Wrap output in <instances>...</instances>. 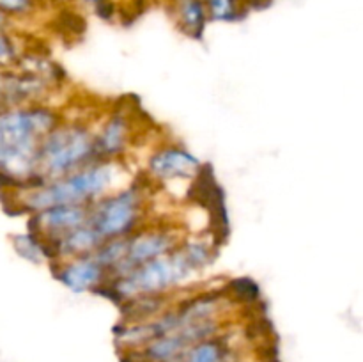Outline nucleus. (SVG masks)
<instances>
[{"label": "nucleus", "mask_w": 363, "mask_h": 362, "mask_svg": "<svg viewBox=\"0 0 363 362\" xmlns=\"http://www.w3.org/2000/svg\"><path fill=\"white\" fill-rule=\"evenodd\" d=\"M172 362H234V351L225 337L213 336L190 344Z\"/></svg>", "instance_id": "9b49d317"}, {"label": "nucleus", "mask_w": 363, "mask_h": 362, "mask_svg": "<svg viewBox=\"0 0 363 362\" xmlns=\"http://www.w3.org/2000/svg\"><path fill=\"white\" fill-rule=\"evenodd\" d=\"M60 124L55 110L20 105L0 110V176L32 188L38 183L35 162L41 138Z\"/></svg>", "instance_id": "f257e3e1"}, {"label": "nucleus", "mask_w": 363, "mask_h": 362, "mask_svg": "<svg viewBox=\"0 0 363 362\" xmlns=\"http://www.w3.org/2000/svg\"><path fill=\"white\" fill-rule=\"evenodd\" d=\"M179 245V238L174 229L169 227H149V229H137L126 238V252L117 268L113 270L110 283L119 277L126 275L137 266L167 254ZM108 283V284H110Z\"/></svg>", "instance_id": "423d86ee"}, {"label": "nucleus", "mask_w": 363, "mask_h": 362, "mask_svg": "<svg viewBox=\"0 0 363 362\" xmlns=\"http://www.w3.org/2000/svg\"><path fill=\"white\" fill-rule=\"evenodd\" d=\"M213 261V251L206 241H184L167 254L137 266L126 275L106 284L123 302L142 297H160L179 286Z\"/></svg>", "instance_id": "f03ea898"}, {"label": "nucleus", "mask_w": 363, "mask_h": 362, "mask_svg": "<svg viewBox=\"0 0 363 362\" xmlns=\"http://www.w3.org/2000/svg\"><path fill=\"white\" fill-rule=\"evenodd\" d=\"M18 59V50L13 38L6 32V28L0 31V70L7 67Z\"/></svg>", "instance_id": "dca6fc26"}, {"label": "nucleus", "mask_w": 363, "mask_h": 362, "mask_svg": "<svg viewBox=\"0 0 363 362\" xmlns=\"http://www.w3.org/2000/svg\"><path fill=\"white\" fill-rule=\"evenodd\" d=\"M55 277L73 293L98 291L108 284V272L94 259V256L66 259L55 272Z\"/></svg>", "instance_id": "6e6552de"}, {"label": "nucleus", "mask_w": 363, "mask_h": 362, "mask_svg": "<svg viewBox=\"0 0 363 362\" xmlns=\"http://www.w3.org/2000/svg\"><path fill=\"white\" fill-rule=\"evenodd\" d=\"M130 142V121L123 114H113L106 119L98 135H94V146L98 160H116L126 149Z\"/></svg>", "instance_id": "9d476101"}, {"label": "nucleus", "mask_w": 363, "mask_h": 362, "mask_svg": "<svg viewBox=\"0 0 363 362\" xmlns=\"http://www.w3.org/2000/svg\"><path fill=\"white\" fill-rule=\"evenodd\" d=\"M116 160H98L57 180L27 188L21 208L35 213L59 204H91L103 197L117 180Z\"/></svg>", "instance_id": "7ed1b4c3"}, {"label": "nucleus", "mask_w": 363, "mask_h": 362, "mask_svg": "<svg viewBox=\"0 0 363 362\" xmlns=\"http://www.w3.org/2000/svg\"><path fill=\"white\" fill-rule=\"evenodd\" d=\"M6 25H7V16L4 13H0V31L6 28Z\"/></svg>", "instance_id": "f3484780"}, {"label": "nucleus", "mask_w": 363, "mask_h": 362, "mask_svg": "<svg viewBox=\"0 0 363 362\" xmlns=\"http://www.w3.org/2000/svg\"><path fill=\"white\" fill-rule=\"evenodd\" d=\"M208 18L216 21H236L247 14L243 0H204Z\"/></svg>", "instance_id": "4468645a"}, {"label": "nucleus", "mask_w": 363, "mask_h": 362, "mask_svg": "<svg viewBox=\"0 0 363 362\" xmlns=\"http://www.w3.org/2000/svg\"><path fill=\"white\" fill-rule=\"evenodd\" d=\"M92 162H98L94 133L84 124H57L39 142L35 177L41 185Z\"/></svg>", "instance_id": "20e7f679"}, {"label": "nucleus", "mask_w": 363, "mask_h": 362, "mask_svg": "<svg viewBox=\"0 0 363 362\" xmlns=\"http://www.w3.org/2000/svg\"><path fill=\"white\" fill-rule=\"evenodd\" d=\"M35 7V0H0V13L9 16H25Z\"/></svg>", "instance_id": "2eb2a0df"}, {"label": "nucleus", "mask_w": 363, "mask_h": 362, "mask_svg": "<svg viewBox=\"0 0 363 362\" xmlns=\"http://www.w3.org/2000/svg\"><path fill=\"white\" fill-rule=\"evenodd\" d=\"M89 204H59L32 213V233L53 240L67 231L87 224Z\"/></svg>", "instance_id": "0eeeda50"}, {"label": "nucleus", "mask_w": 363, "mask_h": 362, "mask_svg": "<svg viewBox=\"0 0 363 362\" xmlns=\"http://www.w3.org/2000/svg\"><path fill=\"white\" fill-rule=\"evenodd\" d=\"M149 174L158 181L188 180L197 176L201 170V162L179 146H167L151 155L147 163Z\"/></svg>", "instance_id": "1a4fd4ad"}, {"label": "nucleus", "mask_w": 363, "mask_h": 362, "mask_svg": "<svg viewBox=\"0 0 363 362\" xmlns=\"http://www.w3.org/2000/svg\"><path fill=\"white\" fill-rule=\"evenodd\" d=\"M13 245L21 258L28 259L32 263H45L50 261V259L52 261L55 259L48 241L34 233L18 234V236L13 238Z\"/></svg>", "instance_id": "ddd939ff"}, {"label": "nucleus", "mask_w": 363, "mask_h": 362, "mask_svg": "<svg viewBox=\"0 0 363 362\" xmlns=\"http://www.w3.org/2000/svg\"><path fill=\"white\" fill-rule=\"evenodd\" d=\"M174 7L181 31L190 38L202 39L209 20L204 0H176Z\"/></svg>", "instance_id": "f8f14e48"}, {"label": "nucleus", "mask_w": 363, "mask_h": 362, "mask_svg": "<svg viewBox=\"0 0 363 362\" xmlns=\"http://www.w3.org/2000/svg\"><path fill=\"white\" fill-rule=\"evenodd\" d=\"M144 213V197L137 187L103 195L89 204L87 224L103 241L130 236Z\"/></svg>", "instance_id": "39448f33"}]
</instances>
